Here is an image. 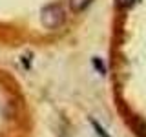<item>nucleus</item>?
Returning <instances> with one entry per match:
<instances>
[{
  "instance_id": "obj_1",
  "label": "nucleus",
  "mask_w": 146,
  "mask_h": 137,
  "mask_svg": "<svg viewBox=\"0 0 146 137\" xmlns=\"http://www.w3.org/2000/svg\"><path fill=\"white\" fill-rule=\"evenodd\" d=\"M64 22V11L58 6H49L42 11V24L48 27H58Z\"/></svg>"
},
{
  "instance_id": "obj_2",
  "label": "nucleus",
  "mask_w": 146,
  "mask_h": 137,
  "mask_svg": "<svg viewBox=\"0 0 146 137\" xmlns=\"http://www.w3.org/2000/svg\"><path fill=\"white\" fill-rule=\"evenodd\" d=\"M91 2V0H70V6L73 11H82V9L88 7V4Z\"/></svg>"
},
{
  "instance_id": "obj_3",
  "label": "nucleus",
  "mask_w": 146,
  "mask_h": 137,
  "mask_svg": "<svg viewBox=\"0 0 146 137\" xmlns=\"http://www.w3.org/2000/svg\"><path fill=\"white\" fill-rule=\"evenodd\" d=\"M93 126H95V130H97V134H99L100 137H110V135L106 134V132H104V130H102V126H100V124H99V122H95V121H93Z\"/></svg>"
},
{
  "instance_id": "obj_4",
  "label": "nucleus",
  "mask_w": 146,
  "mask_h": 137,
  "mask_svg": "<svg viewBox=\"0 0 146 137\" xmlns=\"http://www.w3.org/2000/svg\"><path fill=\"white\" fill-rule=\"evenodd\" d=\"M133 2V0H117V4L119 6H122V7H126V6H130V4Z\"/></svg>"
}]
</instances>
